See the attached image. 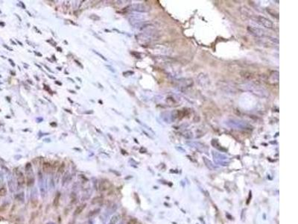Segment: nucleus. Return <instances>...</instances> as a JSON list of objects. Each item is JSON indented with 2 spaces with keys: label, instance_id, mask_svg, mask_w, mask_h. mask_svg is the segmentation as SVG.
<instances>
[{
  "label": "nucleus",
  "instance_id": "nucleus-1",
  "mask_svg": "<svg viewBox=\"0 0 298 224\" xmlns=\"http://www.w3.org/2000/svg\"><path fill=\"white\" fill-rule=\"evenodd\" d=\"M240 87L245 90L249 91V92H250L258 96H260V97L266 98L269 95L268 91L265 88H264L261 85L256 84L254 82H246V83L242 84L240 85Z\"/></svg>",
  "mask_w": 298,
  "mask_h": 224
},
{
  "label": "nucleus",
  "instance_id": "nucleus-2",
  "mask_svg": "<svg viewBox=\"0 0 298 224\" xmlns=\"http://www.w3.org/2000/svg\"><path fill=\"white\" fill-rule=\"evenodd\" d=\"M253 20H254V22H257L258 24H259L260 25H262L263 27L266 28H273V22L262 16H253L252 17Z\"/></svg>",
  "mask_w": 298,
  "mask_h": 224
},
{
  "label": "nucleus",
  "instance_id": "nucleus-3",
  "mask_svg": "<svg viewBox=\"0 0 298 224\" xmlns=\"http://www.w3.org/2000/svg\"><path fill=\"white\" fill-rule=\"evenodd\" d=\"M248 31L253 35L256 36V37H264L267 36V33L262 28H256V27H253V26H249L248 28Z\"/></svg>",
  "mask_w": 298,
  "mask_h": 224
},
{
  "label": "nucleus",
  "instance_id": "nucleus-4",
  "mask_svg": "<svg viewBox=\"0 0 298 224\" xmlns=\"http://www.w3.org/2000/svg\"><path fill=\"white\" fill-rule=\"evenodd\" d=\"M227 125H229L231 127L236 128V129H243L247 126V125L245 123V122L238 120H230L227 122Z\"/></svg>",
  "mask_w": 298,
  "mask_h": 224
},
{
  "label": "nucleus",
  "instance_id": "nucleus-5",
  "mask_svg": "<svg viewBox=\"0 0 298 224\" xmlns=\"http://www.w3.org/2000/svg\"><path fill=\"white\" fill-rule=\"evenodd\" d=\"M218 84H220V87L227 92H235L236 91V87L234 86H233L231 84V83H230V82L219 81Z\"/></svg>",
  "mask_w": 298,
  "mask_h": 224
},
{
  "label": "nucleus",
  "instance_id": "nucleus-6",
  "mask_svg": "<svg viewBox=\"0 0 298 224\" xmlns=\"http://www.w3.org/2000/svg\"><path fill=\"white\" fill-rule=\"evenodd\" d=\"M110 183H109L107 181L104 180V179L101 180V181L99 182V191H101V192H104V191H107V190L110 188Z\"/></svg>",
  "mask_w": 298,
  "mask_h": 224
},
{
  "label": "nucleus",
  "instance_id": "nucleus-7",
  "mask_svg": "<svg viewBox=\"0 0 298 224\" xmlns=\"http://www.w3.org/2000/svg\"><path fill=\"white\" fill-rule=\"evenodd\" d=\"M16 179H17V186L18 188H23L25 185V177L21 172H18L16 174Z\"/></svg>",
  "mask_w": 298,
  "mask_h": 224
},
{
  "label": "nucleus",
  "instance_id": "nucleus-8",
  "mask_svg": "<svg viewBox=\"0 0 298 224\" xmlns=\"http://www.w3.org/2000/svg\"><path fill=\"white\" fill-rule=\"evenodd\" d=\"M131 10H135V11H138V12H146L148 11V9L146 8V7L142 4H133L131 6Z\"/></svg>",
  "mask_w": 298,
  "mask_h": 224
},
{
  "label": "nucleus",
  "instance_id": "nucleus-9",
  "mask_svg": "<svg viewBox=\"0 0 298 224\" xmlns=\"http://www.w3.org/2000/svg\"><path fill=\"white\" fill-rule=\"evenodd\" d=\"M269 81L272 84L278 83L279 81V73L278 72H272L269 76Z\"/></svg>",
  "mask_w": 298,
  "mask_h": 224
},
{
  "label": "nucleus",
  "instance_id": "nucleus-10",
  "mask_svg": "<svg viewBox=\"0 0 298 224\" xmlns=\"http://www.w3.org/2000/svg\"><path fill=\"white\" fill-rule=\"evenodd\" d=\"M86 206H87V204L86 203H84V204H81V205H79L76 209H75V212H74V215H75V216H77V215H79L81 212H83V211L84 210V209L86 208Z\"/></svg>",
  "mask_w": 298,
  "mask_h": 224
},
{
  "label": "nucleus",
  "instance_id": "nucleus-11",
  "mask_svg": "<svg viewBox=\"0 0 298 224\" xmlns=\"http://www.w3.org/2000/svg\"><path fill=\"white\" fill-rule=\"evenodd\" d=\"M27 186L28 187H31L34 185V178L33 177V176H28L27 178Z\"/></svg>",
  "mask_w": 298,
  "mask_h": 224
},
{
  "label": "nucleus",
  "instance_id": "nucleus-12",
  "mask_svg": "<svg viewBox=\"0 0 298 224\" xmlns=\"http://www.w3.org/2000/svg\"><path fill=\"white\" fill-rule=\"evenodd\" d=\"M51 164L50 163H49V162H46V163H44L43 165V171L46 172V173L49 172V171L51 170Z\"/></svg>",
  "mask_w": 298,
  "mask_h": 224
},
{
  "label": "nucleus",
  "instance_id": "nucleus-13",
  "mask_svg": "<svg viewBox=\"0 0 298 224\" xmlns=\"http://www.w3.org/2000/svg\"><path fill=\"white\" fill-rule=\"evenodd\" d=\"M60 193H57V194H56L54 199V201H53V206H54V207H57V206H58L59 200H60Z\"/></svg>",
  "mask_w": 298,
  "mask_h": 224
},
{
  "label": "nucleus",
  "instance_id": "nucleus-14",
  "mask_svg": "<svg viewBox=\"0 0 298 224\" xmlns=\"http://www.w3.org/2000/svg\"><path fill=\"white\" fill-rule=\"evenodd\" d=\"M99 212H100V209H94V210H92V211H90V212H89V214H88L87 216L90 217V218H93V217L96 216V215H98Z\"/></svg>",
  "mask_w": 298,
  "mask_h": 224
},
{
  "label": "nucleus",
  "instance_id": "nucleus-15",
  "mask_svg": "<svg viewBox=\"0 0 298 224\" xmlns=\"http://www.w3.org/2000/svg\"><path fill=\"white\" fill-rule=\"evenodd\" d=\"M7 188L5 186H1L0 188V197H4L7 194Z\"/></svg>",
  "mask_w": 298,
  "mask_h": 224
},
{
  "label": "nucleus",
  "instance_id": "nucleus-16",
  "mask_svg": "<svg viewBox=\"0 0 298 224\" xmlns=\"http://www.w3.org/2000/svg\"><path fill=\"white\" fill-rule=\"evenodd\" d=\"M119 216L118 215H113V217H112V218H111V220H110V223H109V224H117V222H118V221H119Z\"/></svg>",
  "mask_w": 298,
  "mask_h": 224
},
{
  "label": "nucleus",
  "instance_id": "nucleus-17",
  "mask_svg": "<svg viewBox=\"0 0 298 224\" xmlns=\"http://www.w3.org/2000/svg\"><path fill=\"white\" fill-rule=\"evenodd\" d=\"M69 178V174L68 172H66V173L63 175V179H62V185H64L66 184V182L68 181Z\"/></svg>",
  "mask_w": 298,
  "mask_h": 224
},
{
  "label": "nucleus",
  "instance_id": "nucleus-18",
  "mask_svg": "<svg viewBox=\"0 0 298 224\" xmlns=\"http://www.w3.org/2000/svg\"><path fill=\"white\" fill-rule=\"evenodd\" d=\"M93 52H95V53H96V55H98L99 56H100V57H101V58H102L103 60H104V61H107V58H106L105 57H104V56H103V55H102L101 54H100L99 52H96V51H95V50H93Z\"/></svg>",
  "mask_w": 298,
  "mask_h": 224
},
{
  "label": "nucleus",
  "instance_id": "nucleus-19",
  "mask_svg": "<svg viewBox=\"0 0 298 224\" xmlns=\"http://www.w3.org/2000/svg\"><path fill=\"white\" fill-rule=\"evenodd\" d=\"M107 67H108V68H109V70H111L113 73H114V72H115V70H114L113 69V67H111L110 66H107Z\"/></svg>",
  "mask_w": 298,
  "mask_h": 224
},
{
  "label": "nucleus",
  "instance_id": "nucleus-20",
  "mask_svg": "<svg viewBox=\"0 0 298 224\" xmlns=\"http://www.w3.org/2000/svg\"><path fill=\"white\" fill-rule=\"evenodd\" d=\"M9 61L10 62V64H11V65H12L13 67H14V66H15V64H13V61H12L11 59H9Z\"/></svg>",
  "mask_w": 298,
  "mask_h": 224
},
{
  "label": "nucleus",
  "instance_id": "nucleus-21",
  "mask_svg": "<svg viewBox=\"0 0 298 224\" xmlns=\"http://www.w3.org/2000/svg\"><path fill=\"white\" fill-rule=\"evenodd\" d=\"M95 17H96V15H93V16H90L91 19H95ZM96 19H99V17H97Z\"/></svg>",
  "mask_w": 298,
  "mask_h": 224
},
{
  "label": "nucleus",
  "instance_id": "nucleus-22",
  "mask_svg": "<svg viewBox=\"0 0 298 224\" xmlns=\"http://www.w3.org/2000/svg\"><path fill=\"white\" fill-rule=\"evenodd\" d=\"M93 111H86V112H85V114H93Z\"/></svg>",
  "mask_w": 298,
  "mask_h": 224
},
{
  "label": "nucleus",
  "instance_id": "nucleus-23",
  "mask_svg": "<svg viewBox=\"0 0 298 224\" xmlns=\"http://www.w3.org/2000/svg\"><path fill=\"white\" fill-rule=\"evenodd\" d=\"M51 126H57V124H56V123H51Z\"/></svg>",
  "mask_w": 298,
  "mask_h": 224
},
{
  "label": "nucleus",
  "instance_id": "nucleus-24",
  "mask_svg": "<svg viewBox=\"0 0 298 224\" xmlns=\"http://www.w3.org/2000/svg\"><path fill=\"white\" fill-rule=\"evenodd\" d=\"M55 83H56V84H58L59 85H61V84H61L60 82H59V81H55Z\"/></svg>",
  "mask_w": 298,
  "mask_h": 224
},
{
  "label": "nucleus",
  "instance_id": "nucleus-25",
  "mask_svg": "<svg viewBox=\"0 0 298 224\" xmlns=\"http://www.w3.org/2000/svg\"><path fill=\"white\" fill-rule=\"evenodd\" d=\"M47 224H55L54 223H53V222H49Z\"/></svg>",
  "mask_w": 298,
  "mask_h": 224
},
{
  "label": "nucleus",
  "instance_id": "nucleus-26",
  "mask_svg": "<svg viewBox=\"0 0 298 224\" xmlns=\"http://www.w3.org/2000/svg\"><path fill=\"white\" fill-rule=\"evenodd\" d=\"M70 92H72V93H75V91H73V90H70Z\"/></svg>",
  "mask_w": 298,
  "mask_h": 224
},
{
  "label": "nucleus",
  "instance_id": "nucleus-27",
  "mask_svg": "<svg viewBox=\"0 0 298 224\" xmlns=\"http://www.w3.org/2000/svg\"><path fill=\"white\" fill-rule=\"evenodd\" d=\"M0 25H4V23H1V22H0Z\"/></svg>",
  "mask_w": 298,
  "mask_h": 224
}]
</instances>
